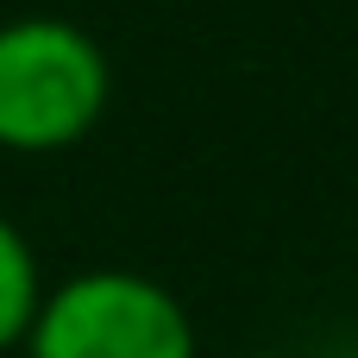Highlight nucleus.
Wrapping results in <instances>:
<instances>
[{
	"mask_svg": "<svg viewBox=\"0 0 358 358\" xmlns=\"http://www.w3.org/2000/svg\"><path fill=\"white\" fill-rule=\"evenodd\" d=\"M113 101V63L94 31L57 13L0 25V151L50 157L82 145Z\"/></svg>",
	"mask_w": 358,
	"mask_h": 358,
	"instance_id": "obj_1",
	"label": "nucleus"
},
{
	"mask_svg": "<svg viewBox=\"0 0 358 358\" xmlns=\"http://www.w3.org/2000/svg\"><path fill=\"white\" fill-rule=\"evenodd\" d=\"M31 358H201L189 308L145 271H76L44 289L25 334Z\"/></svg>",
	"mask_w": 358,
	"mask_h": 358,
	"instance_id": "obj_2",
	"label": "nucleus"
},
{
	"mask_svg": "<svg viewBox=\"0 0 358 358\" xmlns=\"http://www.w3.org/2000/svg\"><path fill=\"white\" fill-rule=\"evenodd\" d=\"M38 302H44V277H38V252L31 239L0 214V352L6 346H25L31 321H38Z\"/></svg>",
	"mask_w": 358,
	"mask_h": 358,
	"instance_id": "obj_3",
	"label": "nucleus"
},
{
	"mask_svg": "<svg viewBox=\"0 0 358 358\" xmlns=\"http://www.w3.org/2000/svg\"><path fill=\"white\" fill-rule=\"evenodd\" d=\"M227 358H277V352H227Z\"/></svg>",
	"mask_w": 358,
	"mask_h": 358,
	"instance_id": "obj_4",
	"label": "nucleus"
}]
</instances>
